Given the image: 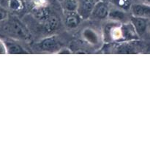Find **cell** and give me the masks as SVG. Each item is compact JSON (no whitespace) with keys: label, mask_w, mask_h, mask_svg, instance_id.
Returning a JSON list of instances; mask_svg holds the SVG:
<instances>
[{"label":"cell","mask_w":150,"mask_h":150,"mask_svg":"<svg viewBox=\"0 0 150 150\" xmlns=\"http://www.w3.org/2000/svg\"><path fill=\"white\" fill-rule=\"evenodd\" d=\"M83 36L84 38L87 40L90 41L92 43H95V42H98V38H97V35L95 32H92V30H85V32H83Z\"/></svg>","instance_id":"cell-14"},{"label":"cell","mask_w":150,"mask_h":150,"mask_svg":"<svg viewBox=\"0 0 150 150\" xmlns=\"http://www.w3.org/2000/svg\"><path fill=\"white\" fill-rule=\"evenodd\" d=\"M108 1L114 7L127 12L130 11V6L132 4L130 0H109Z\"/></svg>","instance_id":"cell-13"},{"label":"cell","mask_w":150,"mask_h":150,"mask_svg":"<svg viewBox=\"0 0 150 150\" xmlns=\"http://www.w3.org/2000/svg\"><path fill=\"white\" fill-rule=\"evenodd\" d=\"M0 32L9 38L27 41L31 39V33L28 28L16 16H9L0 22Z\"/></svg>","instance_id":"cell-1"},{"label":"cell","mask_w":150,"mask_h":150,"mask_svg":"<svg viewBox=\"0 0 150 150\" xmlns=\"http://www.w3.org/2000/svg\"><path fill=\"white\" fill-rule=\"evenodd\" d=\"M60 4L63 11L76 12L77 11L79 0H62Z\"/></svg>","instance_id":"cell-12"},{"label":"cell","mask_w":150,"mask_h":150,"mask_svg":"<svg viewBox=\"0 0 150 150\" xmlns=\"http://www.w3.org/2000/svg\"><path fill=\"white\" fill-rule=\"evenodd\" d=\"M130 12L131 16L144 18L150 20V5L142 2L133 3L130 6Z\"/></svg>","instance_id":"cell-9"},{"label":"cell","mask_w":150,"mask_h":150,"mask_svg":"<svg viewBox=\"0 0 150 150\" xmlns=\"http://www.w3.org/2000/svg\"><path fill=\"white\" fill-rule=\"evenodd\" d=\"M40 50L44 52L54 53L60 51L62 45L59 40L56 36H49L41 40L38 44Z\"/></svg>","instance_id":"cell-2"},{"label":"cell","mask_w":150,"mask_h":150,"mask_svg":"<svg viewBox=\"0 0 150 150\" xmlns=\"http://www.w3.org/2000/svg\"><path fill=\"white\" fill-rule=\"evenodd\" d=\"M25 0H9L8 7L15 13H21L26 10Z\"/></svg>","instance_id":"cell-11"},{"label":"cell","mask_w":150,"mask_h":150,"mask_svg":"<svg viewBox=\"0 0 150 150\" xmlns=\"http://www.w3.org/2000/svg\"><path fill=\"white\" fill-rule=\"evenodd\" d=\"M108 18H109L110 21H111V22L125 23L130 21V16L129 17L128 15H127V11H125V10H123L122 9L113 6V7H111V8H110Z\"/></svg>","instance_id":"cell-8"},{"label":"cell","mask_w":150,"mask_h":150,"mask_svg":"<svg viewBox=\"0 0 150 150\" xmlns=\"http://www.w3.org/2000/svg\"><path fill=\"white\" fill-rule=\"evenodd\" d=\"M98 1L99 0H79L77 13L82 20L90 18L94 7Z\"/></svg>","instance_id":"cell-4"},{"label":"cell","mask_w":150,"mask_h":150,"mask_svg":"<svg viewBox=\"0 0 150 150\" xmlns=\"http://www.w3.org/2000/svg\"><path fill=\"white\" fill-rule=\"evenodd\" d=\"M130 1H131L132 2V4H133V3H136V2H140L141 1V0H130Z\"/></svg>","instance_id":"cell-18"},{"label":"cell","mask_w":150,"mask_h":150,"mask_svg":"<svg viewBox=\"0 0 150 150\" xmlns=\"http://www.w3.org/2000/svg\"><path fill=\"white\" fill-rule=\"evenodd\" d=\"M141 1L143 3H145V4H149L150 5V0H141Z\"/></svg>","instance_id":"cell-17"},{"label":"cell","mask_w":150,"mask_h":150,"mask_svg":"<svg viewBox=\"0 0 150 150\" xmlns=\"http://www.w3.org/2000/svg\"><path fill=\"white\" fill-rule=\"evenodd\" d=\"M63 21L64 26L69 30L75 29L81 24L82 18L76 12H66L63 11Z\"/></svg>","instance_id":"cell-7"},{"label":"cell","mask_w":150,"mask_h":150,"mask_svg":"<svg viewBox=\"0 0 150 150\" xmlns=\"http://www.w3.org/2000/svg\"><path fill=\"white\" fill-rule=\"evenodd\" d=\"M57 1H59V2H61V1H62V0H57Z\"/></svg>","instance_id":"cell-19"},{"label":"cell","mask_w":150,"mask_h":150,"mask_svg":"<svg viewBox=\"0 0 150 150\" xmlns=\"http://www.w3.org/2000/svg\"><path fill=\"white\" fill-rule=\"evenodd\" d=\"M149 19L133 16H130V22L132 23L139 38H142L146 35L148 27H149Z\"/></svg>","instance_id":"cell-6"},{"label":"cell","mask_w":150,"mask_h":150,"mask_svg":"<svg viewBox=\"0 0 150 150\" xmlns=\"http://www.w3.org/2000/svg\"><path fill=\"white\" fill-rule=\"evenodd\" d=\"M25 1H26V0H25Z\"/></svg>","instance_id":"cell-21"},{"label":"cell","mask_w":150,"mask_h":150,"mask_svg":"<svg viewBox=\"0 0 150 150\" xmlns=\"http://www.w3.org/2000/svg\"><path fill=\"white\" fill-rule=\"evenodd\" d=\"M111 8V3L108 1L99 0L95 4L90 18L96 21H103L108 18Z\"/></svg>","instance_id":"cell-3"},{"label":"cell","mask_w":150,"mask_h":150,"mask_svg":"<svg viewBox=\"0 0 150 150\" xmlns=\"http://www.w3.org/2000/svg\"><path fill=\"white\" fill-rule=\"evenodd\" d=\"M42 27L48 33H52L59 28L61 24V19L56 13L50 12L49 14L41 22Z\"/></svg>","instance_id":"cell-5"},{"label":"cell","mask_w":150,"mask_h":150,"mask_svg":"<svg viewBox=\"0 0 150 150\" xmlns=\"http://www.w3.org/2000/svg\"><path fill=\"white\" fill-rule=\"evenodd\" d=\"M102 1H109V0H102Z\"/></svg>","instance_id":"cell-20"},{"label":"cell","mask_w":150,"mask_h":150,"mask_svg":"<svg viewBox=\"0 0 150 150\" xmlns=\"http://www.w3.org/2000/svg\"><path fill=\"white\" fill-rule=\"evenodd\" d=\"M8 17V13L6 10L0 9V22L3 21Z\"/></svg>","instance_id":"cell-15"},{"label":"cell","mask_w":150,"mask_h":150,"mask_svg":"<svg viewBox=\"0 0 150 150\" xmlns=\"http://www.w3.org/2000/svg\"><path fill=\"white\" fill-rule=\"evenodd\" d=\"M7 54V50H6V47L4 42H3L2 40L0 38V54Z\"/></svg>","instance_id":"cell-16"},{"label":"cell","mask_w":150,"mask_h":150,"mask_svg":"<svg viewBox=\"0 0 150 150\" xmlns=\"http://www.w3.org/2000/svg\"><path fill=\"white\" fill-rule=\"evenodd\" d=\"M5 45L7 54H29V51H26L23 46L18 43L16 40L11 38H7L3 40Z\"/></svg>","instance_id":"cell-10"}]
</instances>
